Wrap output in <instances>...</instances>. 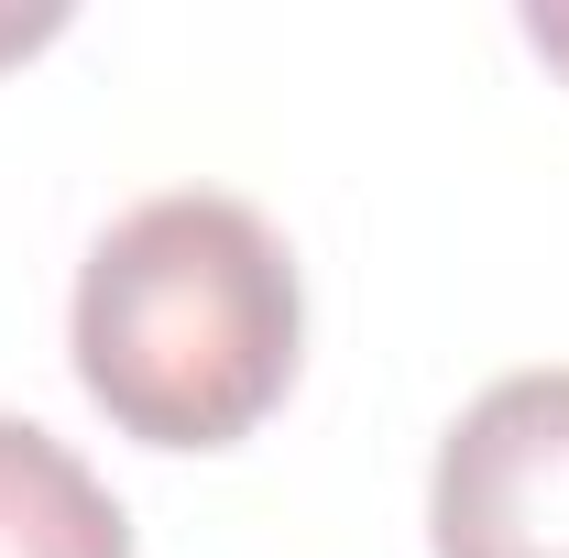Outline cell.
<instances>
[{
    "label": "cell",
    "instance_id": "cell-2",
    "mask_svg": "<svg viewBox=\"0 0 569 558\" xmlns=\"http://www.w3.org/2000/svg\"><path fill=\"white\" fill-rule=\"evenodd\" d=\"M438 558H569V372H503L427 482Z\"/></svg>",
    "mask_w": 569,
    "mask_h": 558
},
{
    "label": "cell",
    "instance_id": "cell-3",
    "mask_svg": "<svg viewBox=\"0 0 569 558\" xmlns=\"http://www.w3.org/2000/svg\"><path fill=\"white\" fill-rule=\"evenodd\" d=\"M0 558H132L110 482L33 417H0Z\"/></svg>",
    "mask_w": 569,
    "mask_h": 558
},
{
    "label": "cell",
    "instance_id": "cell-1",
    "mask_svg": "<svg viewBox=\"0 0 569 558\" xmlns=\"http://www.w3.org/2000/svg\"><path fill=\"white\" fill-rule=\"evenodd\" d=\"M307 340V296L274 219L176 187L99 230L77 275V383L88 406L153 449H230L284 406Z\"/></svg>",
    "mask_w": 569,
    "mask_h": 558
},
{
    "label": "cell",
    "instance_id": "cell-5",
    "mask_svg": "<svg viewBox=\"0 0 569 558\" xmlns=\"http://www.w3.org/2000/svg\"><path fill=\"white\" fill-rule=\"evenodd\" d=\"M44 33H56V11H11V0H0V56H22V44H44Z\"/></svg>",
    "mask_w": 569,
    "mask_h": 558
},
{
    "label": "cell",
    "instance_id": "cell-4",
    "mask_svg": "<svg viewBox=\"0 0 569 558\" xmlns=\"http://www.w3.org/2000/svg\"><path fill=\"white\" fill-rule=\"evenodd\" d=\"M526 44H537L548 67H569V0H537V11H526Z\"/></svg>",
    "mask_w": 569,
    "mask_h": 558
}]
</instances>
